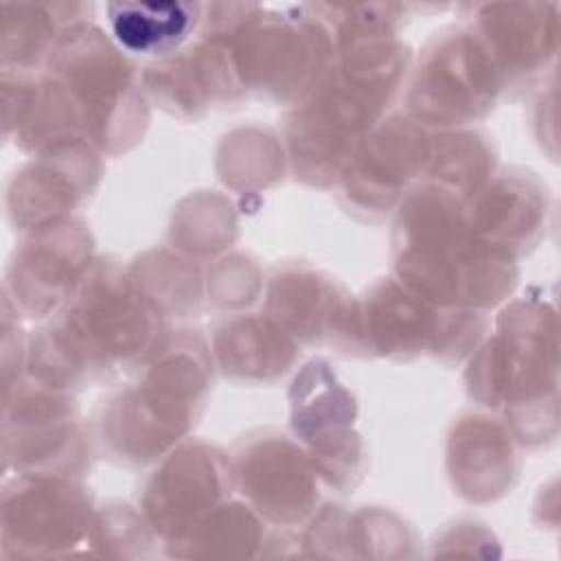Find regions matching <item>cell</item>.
Returning a JSON list of instances; mask_svg holds the SVG:
<instances>
[{"instance_id": "cell-14", "label": "cell", "mask_w": 561, "mask_h": 561, "mask_svg": "<svg viewBox=\"0 0 561 561\" xmlns=\"http://www.w3.org/2000/svg\"><path fill=\"white\" fill-rule=\"evenodd\" d=\"M230 458L237 491L265 522L289 528L316 515L320 478L298 438L256 430L237 440Z\"/></svg>"}, {"instance_id": "cell-4", "label": "cell", "mask_w": 561, "mask_h": 561, "mask_svg": "<svg viewBox=\"0 0 561 561\" xmlns=\"http://www.w3.org/2000/svg\"><path fill=\"white\" fill-rule=\"evenodd\" d=\"M213 373V353L199 331H171L138 377L101 403L96 416L101 449L127 467L162 460L202 416Z\"/></svg>"}, {"instance_id": "cell-21", "label": "cell", "mask_w": 561, "mask_h": 561, "mask_svg": "<svg viewBox=\"0 0 561 561\" xmlns=\"http://www.w3.org/2000/svg\"><path fill=\"white\" fill-rule=\"evenodd\" d=\"M210 353L226 379L272 383L296 364L300 344L265 313H232L215 329Z\"/></svg>"}, {"instance_id": "cell-2", "label": "cell", "mask_w": 561, "mask_h": 561, "mask_svg": "<svg viewBox=\"0 0 561 561\" xmlns=\"http://www.w3.org/2000/svg\"><path fill=\"white\" fill-rule=\"evenodd\" d=\"M412 61V48L399 35L335 44L331 68L287 116L285 153L294 178L316 188L337 186L359 145L405 88Z\"/></svg>"}, {"instance_id": "cell-5", "label": "cell", "mask_w": 561, "mask_h": 561, "mask_svg": "<svg viewBox=\"0 0 561 561\" xmlns=\"http://www.w3.org/2000/svg\"><path fill=\"white\" fill-rule=\"evenodd\" d=\"M557 320L546 300L517 298L502 309L495 333L469 357V397L502 414L519 445L557 434Z\"/></svg>"}, {"instance_id": "cell-12", "label": "cell", "mask_w": 561, "mask_h": 561, "mask_svg": "<svg viewBox=\"0 0 561 561\" xmlns=\"http://www.w3.org/2000/svg\"><path fill=\"white\" fill-rule=\"evenodd\" d=\"M94 239L77 217L24 232L4 276V300L28 320H48L94 265Z\"/></svg>"}, {"instance_id": "cell-20", "label": "cell", "mask_w": 561, "mask_h": 561, "mask_svg": "<svg viewBox=\"0 0 561 561\" xmlns=\"http://www.w3.org/2000/svg\"><path fill=\"white\" fill-rule=\"evenodd\" d=\"M447 471L465 500L493 502L517 480V440L502 421L465 414L447 438Z\"/></svg>"}, {"instance_id": "cell-24", "label": "cell", "mask_w": 561, "mask_h": 561, "mask_svg": "<svg viewBox=\"0 0 561 561\" xmlns=\"http://www.w3.org/2000/svg\"><path fill=\"white\" fill-rule=\"evenodd\" d=\"M142 298L164 320H186L202 311L204 276L195 259L169 250H149L127 267Z\"/></svg>"}, {"instance_id": "cell-25", "label": "cell", "mask_w": 561, "mask_h": 561, "mask_svg": "<svg viewBox=\"0 0 561 561\" xmlns=\"http://www.w3.org/2000/svg\"><path fill=\"white\" fill-rule=\"evenodd\" d=\"M497 153L491 138L480 129H447L430 136L425 180L460 199L478 193L495 173Z\"/></svg>"}, {"instance_id": "cell-3", "label": "cell", "mask_w": 561, "mask_h": 561, "mask_svg": "<svg viewBox=\"0 0 561 561\" xmlns=\"http://www.w3.org/2000/svg\"><path fill=\"white\" fill-rule=\"evenodd\" d=\"M392 276L440 309L486 313L519 280L517 261L484 248L467 221V202L430 184H416L394 210Z\"/></svg>"}, {"instance_id": "cell-13", "label": "cell", "mask_w": 561, "mask_h": 561, "mask_svg": "<svg viewBox=\"0 0 561 561\" xmlns=\"http://www.w3.org/2000/svg\"><path fill=\"white\" fill-rule=\"evenodd\" d=\"M430 136L408 114L386 116L359 145L337 188L348 215L381 221L425 180Z\"/></svg>"}, {"instance_id": "cell-10", "label": "cell", "mask_w": 561, "mask_h": 561, "mask_svg": "<svg viewBox=\"0 0 561 561\" xmlns=\"http://www.w3.org/2000/svg\"><path fill=\"white\" fill-rule=\"evenodd\" d=\"M357 401L327 359H311L289 388V425L305 445L318 478L331 489H355L368 467L362 436L355 432Z\"/></svg>"}, {"instance_id": "cell-27", "label": "cell", "mask_w": 561, "mask_h": 561, "mask_svg": "<svg viewBox=\"0 0 561 561\" xmlns=\"http://www.w3.org/2000/svg\"><path fill=\"white\" fill-rule=\"evenodd\" d=\"M171 243L195 261L215 256L230 248L237 237V215L232 204L217 193H195L182 199L171 224Z\"/></svg>"}, {"instance_id": "cell-8", "label": "cell", "mask_w": 561, "mask_h": 561, "mask_svg": "<svg viewBox=\"0 0 561 561\" xmlns=\"http://www.w3.org/2000/svg\"><path fill=\"white\" fill-rule=\"evenodd\" d=\"M405 88V114L419 127L438 131L482 121L502 96L495 64L467 22L445 26L425 42Z\"/></svg>"}, {"instance_id": "cell-16", "label": "cell", "mask_w": 561, "mask_h": 561, "mask_svg": "<svg viewBox=\"0 0 561 561\" xmlns=\"http://www.w3.org/2000/svg\"><path fill=\"white\" fill-rule=\"evenodd\" d=\"M467 24L486 46L502 94L533 88L554 66L559 7L552 2H495L471 9Z\"/></svg>"}, {"instance_id": "cell-11", "label": "cell", "mask_w": 561, "mask_h": 561, "mask_svg": "<svg viewBox=\"0 0 561 561\" xmlns=\"http://www.w3.org/2000/svg\"><path fill=\"white\" fill-rule=\"evenodd\" d=\"M232 491L237 486L230 454L208 440H182L149 476L140 515L164 546H182Z\"/></svg>"}, {"instance_id": "cell-18", "label": "cell", "mask_w": 561, "mask_h": 561, "mask_svg": "<svg viewBox=\"0 0 561 561\" xmlns=\"http://www.w3.org/2000/svg\"><path fill=\"white\" fill-rule=\"evenodd\" d=\"M467 202L473 237L491 252L517 261L546 234L550 215L548 186L528 169L495 171Z\"/></svg>"}, {"instance_id": "cell-22", "label": "cell", "mask_w": 561, "mask_h": 561, "mask_svg": "<svg viewBox=\"0 0 561 561\" xmlns=\"http://www.w3.org/2000/svg\"><path fill=\"white\" fill-rule=\"evenodd\" d=\"M105 15L110 37L123 53L151 57L153 61L171 57L186 48L199 33L204 4L171 0L107 2Z\"/></svg>"}, {"instance_id": "cell-17", "label": "cell", "mask_w": 561, "mask_h": 561, "mask_svg": "<svg viewBox=\"0 0 561 561\" xmlns=\"http://www.w3.org/2000/svg\"><path fill=\"white\" fill-rule=\"evenodd\" d=\"M101 173V153L88 142L42 151L9 180L7 215L20 232L70 217L94 193Z\"/></svg>"}, {"instance_id": "cell-15", "label": "cell", "mask_w": 561, "mask_h": 561, "mask_svg": "<svg viewBox=\"0 0 561 561\" xmlns=\"http://www.w3.org/2000/svg\"><path fill=\"white\" fill-rule=\"evenodd\" d=\"M90 491L79 478L15 473L2 489L4 554H55L83 541L94 522Z\"/></svg>"}, {"instance_id": "cell-1", "label": "cell", "mask_w": 561, "mask_h": 561, "mask_svg": "<svg viewBox=\"0 0 561 561\" xmlns=\"http://www.w3.org/2000/svg\"><path fill=\"white\" fill-rule=\"evenodd\" d=\"M169 333V322L142 298L129 270L112 256H96L66 305L26 335L24 375L75 394L142 368Z\"/></svg>"}, {"instance_id": "cell-6", "label": "cell", "mask_w": 561, "mask_h": 561, "mask_svg": "<svg viewBox=\"0 0 561 561\" xmlns=\"http://www.w3.org/2000/svg\"><path fill=\"white\" fill-rule=\"evenodd\" d=\"M486 329L484 313L434 307L394 276H386L351 296L331 346L353 357L405 362L430 355L443 364H458L471 357Z\"/></svg>"}, {"instance_id": "cell-23", "label": "cell", "mask_w": 561, "mask_h": 561, "mask_svg": "<svg viewBox=\"0 0 561 561\" xmlns=\"http://www.w3.org/2000/svg\"><path fill=\"white\" fill-rule=\"evenodd\" d=\"M92 18L81 2H4L0 4L2 70H44L59 37Z\"/></svg>"}, {"instance_id": "cell-9", "label": "cell", "mask_w": 561, "mask_h": 561, "mask_svg": "<svg viewBox=\"0 0 561 561\" xmlns=\"http://www.w3.org/2000/svg\"><path fill=\"white\" fill-rule=\"evenodd\" d=\"M75 394L26 375L4 390L2 456L15 473L81 478L90 469V440Z\"/></svg>"}, {"instance_id": "cell-7", "label": "cell", "mask_w": 561, "mask_h": 561, "mask_svg": "<svg viewBox=\"0 0 561 561\" xmlns=\"http://www.w3.org/2000/svg\"><path fill=\"white\" fill-rule=\"evenodd\" d=\"M44 70L68 90L90 147L118 156L138 145L149 123V101L127 55L92 20L70 26Z\"/></svg>"}, {"instance_id": "cell-28", "label": "cell", "mask_w": 561, "mask_h": 561, "mask_svg": "<svg viewBox=\"0 0 561 561\" xmlns=\"http://www.w3.org/2000/svg\"><path fill=\"white\" fill-rule=\"evenodd\" d=\"M147 101L178 118H199L210 105L208 92L193 64L188 46L171 57L151 61L140 75Z\"/></svg>"}, {"instance_id": "cell-26", "label": "cell", "mask_w": 561, "mask_h": 561, "mask_svg": "<svg viewBox=\"0 0 561 561\" xmlns=\"http://www.w3.org/2000/svg\"><path fill=\"white\" fill-rule=\"evenodd\" d=\"M287 153L267 129L241 127L228 134L217 153V171L234 191L265 188L283 175Z\"/></svg>"}, {"instance_id": "cell-19", "label": "cell", "mask_w": 561, "mask_h": 561, "mask_svg": "<svg viewBox=\"0 0 561 561\" xmlns=\"http://www.w3.org/2000/svg\"><path fill=\"white\" fill-rule=\"evenodd\" d=\"M348 302L340 280L300 261L274 267L265 287V316L307 346L331 344Z\"/></svg>"}, {"instance_id": "cell-29", "label": "cell", "mask_w": 561, "mask_h": 561, "mask_svg": "<svg viewBox=\"0 0 561 561\" xmlns=\"http://www.w3.org/2000/svg\"><path fill=\"white\" fill-rule=\"evenodd\" d=\"M208 300L228 311L250 307L261 294V270L248 254H230L219 259L206 278Z\"/></svg>"}]
</instances>
